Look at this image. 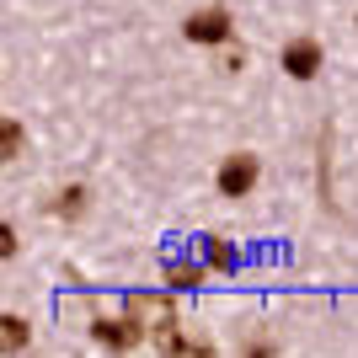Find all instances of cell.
<instances>
[{
    "mask_svg": "<svg viewBox=\"0 0 358 358\" xmlns=\"http://www.w3.org/2000/svg\"><path fill=\"white\" fill-rule=\"evenodd\" d=\"M0 343H6V353H11V348H27V321H22V315H6V321H0Z\"/></svg>",
    "mask_w": 358,
    "mask_h": 358,
    "instance_id": "cell-11",
    "label": "cell"
},
{
    "mask_svg": "<svg viewBox=\"0 0 358 358\" xmlns=\"http://www.w3.org/2000/svg\"><path fill=\"white\" fill-rule=\"evenodd\" d=\"M54 214H59V220H80V214H86V187H80V182H70V187L54 198Z\"/></svg>",
    "mask_w": 358,
    "mask_h": 358,
    "instance_id": "cell-7",
    "label": "cell"
},
{
    "mask_svg": "<svg viewBox=\"0 0 358 358\" xmlns=\"http://www.w3.org/2000/svg\"><path fill=\"white\" fill-rule=\"evenodd\" d=\"M284 70L294 75V80H315V70H321V43H315V38H289L284 43Z\"/></svg>",
    "mask_w": 358,
    "mask_h": 358,
    "instance_id": "cell-5",
    "label": "cell"
},
{
    "mask_svg": "<svg viewBox=\"0 0 358 358\" xmlns=\"http://www.w3.org/2000/svg\"><path fill=\"white\" fill-rule=\"evenodd\" d=\"M182 32H187V43H230V32H236L230 6H198V11L182 22Z\"/></svg>",
    "mask_w": 358,
    "mask_h": 358,
    "instance_id": "cell-2",
    "label": "cell"
},
{
    "mask_svg": "<svg viewBox=\"0 0 358 358\" xmlns=\"http://www.w3.org/2000/svg\"><path fill=\"white\" fill-rule=\"evenodd\" d=\"M203 284V268H198V262H171V268H166V289H198Z\"/></svg>",
    "mask_w": 358,
    "mask_h": 358,
    "instance_id": "cell-8",
    "label": "cell"
},
{
    "mask_svg": "<svg viewBox=\"0 0 358 358\" xmlns=\"http://www.w3.org/2000/svg\"><path fill=\"white\" fill-rule=\"evenodd\" d=\"M161 353H187V358H209L214 348H209V343H193V337H182V331H166V337H161Z\"/></svg>",
    "mask_w": 358,
    "mask_h": 358,
    "instance_id": "cell-9",
    "label": "cell"
},
{
    "mask_svg": "<svg viewBox=\"0 0 358 358\" xmlns=\"http://www.w3.org/2000/svg\"><path fill=\"white\" fill-rule=\"evenodd\" d=\"M171 294H177V289H171ZM171 294H134L129 299V315H134L155 343H161L166 331H177V305H171Z\"/></svg>",
    "mask_w": 358,
    "mask_h": 358,
    "instance_id": "cell-1",
    "label": "cell"
},
{
    "mask_svg": "<svg viewBox=\"0 0 358 358\" xmlns=\"http://www.w3.org/2000/svg\"><path fill=\"white\" fill-rule=\"evenodd\" d=\"M203 241V257H209V268H220V273H236L241 268V252L230 246L224 236H198Z\"/></svg>",
    "mask_w": 358,
    "mask_h": 358,
    "instance_id": "cell-6",
    "label": "cell"
},
{
    "mask_svg": "<svg viewBox=\"0 0 358 358\" xmlns=\"http://www.w3.org/2000/svg\"><path fill=\"white\" fill-rule=\"evenodd\" d=\"M16 252V236H11V224H0V257H11Z\"/></svg>",
    "mask_w": 358,
    "mask_h": 358,
    "instance_id": "cell-12",
    "label": "cell"
},
{
    "mask_svg": "<svg viewBox=\"0 0 358 358\" xmlns=\"http://www.w3.org/2000/svg\"><path fill=\"white\" fill-rule=\"evenodd\" d=\"M257 177H262V161H257L252 150H236V155L220 166V177H214V182H220L224 198H246L257 187Z\"/></svg>",
    "mask_w": 358,
    "mask_h": 358,
    "instance_id": "cell-3",
    "label": "cell"
},
{
    "mask_svg": "<svg viewBox=\"0 0 358 358\" xmlns=\"http://www.w3.org/2000/svg\"><path fill=\"white\" fill-rule=\"evenodd\" d=\"M91 337H96L102 348H118V353H129V348L145 343V327H139L134 315H129V321H107V315H96V321H91Z\"/></svg>",
    "mask_w": 358,
    "mask_h": 358,
    "instance_id": "cell-4",
    "label": "cell"
},
{
    "mask_svg": "<svg viewBox=\"0 0 358 358\" xmlns=\"http://www.w3.org/2000/svg\"><path fill=\"white\" fill-rule=\"evenodd\" d=\"M22 145H27L22 123H16V118H6V123H0V155H6V161H16V155H22Z\"/></svg>",
    "mask_w": 358,
    "mask_h": 358,
    "instance_id": "cell-10",
    "label": "cell"
}]
</instances>
